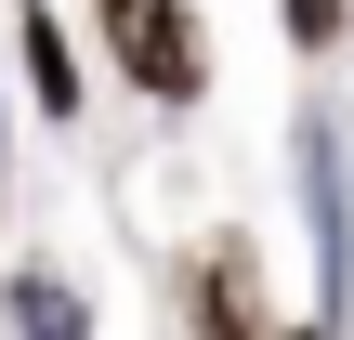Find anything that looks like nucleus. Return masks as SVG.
<instances>
[{"label":"nucleus","instance_id":"obj_1","mask_svg":"<svg viewBox=\"0 0 354 340\" xmlns=\"http://www.w3.org/2000/svg\"><path fill=\"white\" fill-rule=\"evenodd\" d=\"M289 197L315 223V328H354V144H342V105L289 118Z\"/></svg>","mask_w":354,"mask_h":340},{"label":"nucleus","instance_id":"obj_5","mask_svg":"<svg viewBox=\"0 0 354 340\" xmlns=\"http://www.w3.org/2000/svg\"><path fill=\"white\" fill-rule=\"evenodd\" d=\"M236 262H250V249H210V262H197V288H184V314H197V328H263V314H276V301H250V275H236Z\"/></svg>","mask_w":354,"mask_h":340},{"label":"nucleus","instance_id":"obj_2","mask_svg":"<svg viewBox=\"0 0 354 340\" xmlns=\"http://www.w3.org/2000/svg\"><path fill=\"white\" fill-rule=\"evenodd\" d=\"M105 52H118V79H131L158 118H197V105H210V26H197V0H158V13H131Z\"/></svg>","mask_w":354,"mask_h":340},{"label":"nucleus","instance_id":"obj_4","mask_svg":"<svg viewBox=\"0 0 354 340\" xmlns=\"http://www.w3.org/2000/svg\"><path fill=\"white\" fill-rule=\"evenodd\" d=\"M0 328H26V340L53 328V340H66V328H92V301H79L66 275H39V262H13V275H0Z\"/></svg>","mask_w":354,"mask_h":340},{"label":"nucleus","instance_id":"obj_6","mask_svg":"<svg viewBox=\"0 0 354 340\" xmlns=\"http://www.w3.org/2000/svg\"><path fill=\"white\" fill-rule=\"evenodd\" d=\"M289 52H354V0H276Z\"/></svg>","mask_w":354,"mask_h":340},{"label":"nucleus","instance_id":"obj_3","mask_svg":"<svg viewBox=\"0 0 354 340\" xmlns=\"http://www.w3.org/2000/svg\"><path fill=\"white\" fill-rule=\"evenodd\" d=\"M13 79H26V105H39L53 131L79 118V92H92V79H79V39H66V13H53V0H13Z\"/></svg>","mask_w":354,"mask_h":340},{"label":"nucleus","instance_id":"obj_8","mask_svg":"<svg viewBox=\"0 0 354 340\" xmlns=\"http://www.w3.org/2000/svg\"><path fill=\"white\" fill-rule=\"evenodd\" d=\"M0 210H13V118H0Z\"/></svg>","mask_w":354,"mask_h":340},{"label":"nucleus","instance_id":"obj_7","mask_svg":"<svg viewBox=\"0 0 354 340\" xmlns=\"http://www.w3.org/2000/svg\"><path fill=\"white\" fill-rule=\"evenodd\" d=\"M92 13H105V39H118V26H131V13H158V0H92Z\"/></svg>","mask_w":354,"mask_h":340}]
</instances>
